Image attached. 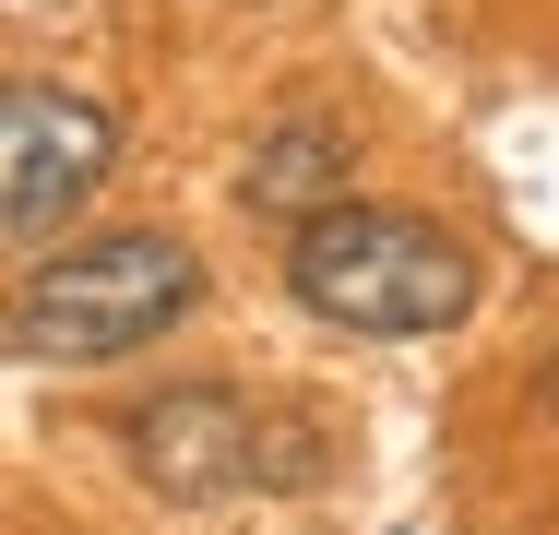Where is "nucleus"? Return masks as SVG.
Returning <instances> with one entry per match:
<instances>
[{
    "instance_id": "4",
    "label": "nucleus",
    "mask_w": 559,
    "mask_h": 535,
    "mask_svg": "<svg viewBox=\"0 0 559 535\" xmlns=\"http://www.w3.org/2000/svg\"><path fill=\"white\" fill-rule=\"evenodd\" d=\"M108 179H119V119L84 84H36V72L0 84V262L60 250Z\"/></svg>"
},
{
    "instance_id": "1",
    "label": "nucleus",
    "mask_w": 559,
    "mask_h": 535,
    "mask_svg": "<svg viewBox=\"0 0 559 535\" xmlns=\"http://www.w3.org/2000/svg\"><path fill=\"white\" fill-rule=\"evenodd\" d=\"M191 310H203V250L179 226H96V238H60L24 262L0 345L36 369H119V357L167 345Z\"/></svg>"
},
{
    "instance_id": "5",
    "label": "nucleus",
    "mask_w": 559,
    "mask_h": 535,
    "mask_svg": "<svg viewBox=\"0 0 559 535\" xmlns=\"http://www.w3.org/2000/svg\"><path fill=\"white\" fill-rule=\"evenodd\" d=\"M345 179H357V131H345L334 107H286V119H262L250 155H238V214H262V226H310V214L357 203Z\"/></svg>"
},
{
    "instance_id": "3",
    "label": "nucleus",
    "mask_w": 559,
    "mask_h": 535,
    "mask_svg": "<svg viewBox=\"0 0 559 535\" xmlns=\"http://www.w3.org/2000/svg\"><path fill=\"white\" fill-rule=\"evenodd\" d=\"M119 452L155 500L179 512H215V500H274V488H310L322 476V428L250 381H155L143 405H119Z\"/></svg>"
},
{
    "instance_id": "2",
    "label": "nucleus",
    "mask_w": 559,
    "mask_h": 535,
    "mask_svg": "<svg viewBox=\"0 0 559 535\" xmlns=\"http://www.w3.org/2000/svg\"><path fill=\"white\" fill-rule=\"evenodd\" d=\"M476 286H488L476 250L417 203H334V214H310V226H286V298L322 321V333H357V345L464 333Z\"/></svg>"
}]
</instances>
